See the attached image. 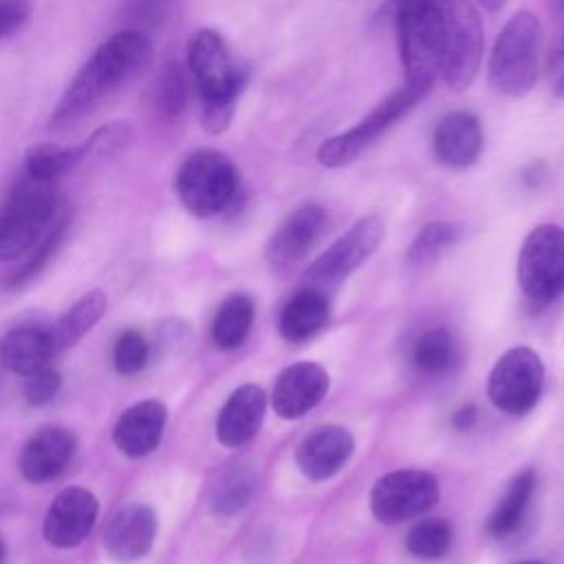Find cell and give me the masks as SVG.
<instances>
[{"label":"cell","mask_w":564,"mask_h":564,"mask_svg":"<svg viewBox=\"0 0 564 564\" xmlns=\"http://www.w3.org/2000/svg\"><path fill=\"white\" fill-rule=\"evenodd\" d=\"M460 236V227L456 223H447V220H436V223H427L410 242L408 247V264L412 269H421L427 267L430 262H434L447 247H452Z\"/></svg>","instance_id":"32"},{"label":"cell","mask_w":564,"mask_h":564,"mask_svg":"<svg viewBox=\"0 0 564 564\" xmlns=\"http://www.w3.org/2000/svg\"><path fill=\"white\" fill-rule=\"evenodd\" d=\"M267 412V394L256 383H245L236 388L216 419V438L225 447H238L251 441Z\"/></svg>","instance_id":"21"},{"label":"cell","mask_w":564,"mask_h":564,"mask_svg":"<svg viewBox=\"0 0 564 564\" xmlns=\"http://www.w3.org/2000/svg\"><path fill=\"white\" fill-rule=\"evenodd\" d=\"M328 315H330V308H328L326 295L319 289L308 286L295 293L282 306L278 328H280V335L291 344L306 341L326 326Z\"/></svg>","instance_id":"23"},{"label":"cell","mask_w":564,"mask_h":564,"mask_svg":"<svg viewBox=\"0 0 564 564\" xmlns=\"http://www.w3.org/2000/svg\"><path fill=\"white\" fill-rule=\"evenodd\" d=\"M560 55H564V42H562V51H560Z\"/></svg>","instance_id":"45"},{"label":"cell","mask_w":564,"mask_h":564,"mask_svg":"<svg viewBox=\"0 0 564 564\" xmlns=\"http://www.w3.org/2000/svg\"><path fill=\"white\" fill-rule=\"evenodd\" d=\"M352 434L335 423L313 427L295 449V463L300 471L311 480H328L352 456Z\"/></svg>","instance_id":"17"},{"label":"cell","mask_w":564,"mask_h":564,"mask_svg":"<svg viewBox=\"0 0 564 564\" xmlns=\"http://www.w3.org/2000/svg\"><path fill=\"white\" fill-rule=\"evenodd\" d=\"M425 93L403 86L377 104L364 119L352 128L328 137L317 148V159L326 167H344L352 163L364 150H368L386 130H390L405 112H410Z\"/></svg>","instance_id":"9"},{"label":"cell","mask_w":564,"mask_h":564,"mask_svg":"<svg viewBox=\"0 0 564 564\" xmlns=\"http://www.w3.org/2000/svg\"><path fill=\"white\" fill-rule=\"evenodd\" d=\"M68 227H70V212L68 209H59L55 220H53V225L48 227L44 238L31 249V256L24 260V264L20 269H15L7 278V286L9 289H20V286L29 284L48 264L53 253L59 249L62 240L66 238Z\"/></svg>","instance_id":"31"},{"label":"cell","mask_w":564,"mask_h":564,"mask_svg":"<svg viewBox=\"0 0 564 564\" xmlns=\"http://www.w3.org/2000/svg\"><path fill=\"white\" fill-rule=\"evenodd\" d=\"M31 0H0V40L20 31L31 18Z\"/></svg>","instance_id":"37"},{"label":"cell","mask_w":564,"mask_h":564,"mask_svg":"<svg viewBox=\"0 0 564 564\" xmlns=\"http://www.w3.org/2000/svg\"><path fill=\"white\" fill-rule=\"evenodd\" d=\"M90 159L86 139L73 145L59 143H37L24 154V174L42 181H57L66 172L75 170L79 163Z\"/></svg>","instance_id":"27"},{"label":"cell","mask_w":564,"mask_h":564,"mask_svg":"<svg viewBox=\"0 0 564 564\" xmlns=\"http://www.w3.org/2000/svg\"><path fill=\"white\" fill-rule=\"evenodd\" d=\"M326 212L315 203L293 209L267 242V262L275 271H286L315 247L326 229Z\"/></svg>","instance_id":"14"},{"label":"cell","mask_w":564,"mask_h":564,"mask_svg":"<svg viewBox=\"0 0 564 564\" xmlns=\"http://www.w3.org/2000/svg\"><path fill=\"white\" fill-rule=\"evenodd\" d=\"M458 359V344L454 335L443 326L421 333L412 346L414 366L427 375H447L456 368Z\"/></svg>","instance_id":"29"},{"label":"cell","mask_w":564,"mask_h":564,"mask_svg":"<svg viewBox=\"0 0 564 564\" xmlns=\"http://www.w3.org/2000/svg\"><path fill=\"white\" fill-rule=\"evenodd\" d=\"M540 22L531 11H518L498 33L487 62L491 88L507 97H524L538 79Z\"/></svg>","instance_id":"6"},{"label":"cell","mask_w":564,"mask_h":564,"mask_svg":"<svg viewBox=\"0 0 564 564\" xmlns=\"http://www.w3.org/2000/svg\"><path fill=\"white\" fill-rule=\"evenodd\" d=\"M258 489V469L247 463H234L225 467L209 489V507L216 516L229 518L240 513Z\"/></svg>","instance_id":"24"},{"label":"cell","mask_w":564,"mask_h":564,"mask_svg":"<svg viewBox=\"0 0 564 564\" xmlns=\"http://www.w3.org/2000/svg\"><path fill=\"white\" fill-rule=\"evenodd\" d=\"M148 359H150V348L145 337L139 330L128 328L117 337L112 348V364L119 375L123 377L139 375L148 366Z\"/></svg>","instance_id":"34"},{"label":"cell","mask_w":564,"mask_h":564,"mask_svg":"<svg viewBox=\"0 0 564 564\" xmlns=\"http://www.w3.org/2000/svg\"><path fill=\"white\" fill-rule=\"evenodd\" d=\"M57 212L55 181L24 174L0 203V260H15L31 251Z\"/></svg>","instance_id":"4"},{"label":"cell","mask_w":564,"mask_h":564,"mask_svg":"<svg viewBox=\"0 0 564 564\" xmlns=\"http://www.w3.org/2000/svg\"><path fill=\"white\" fill-rule=\"evenodd\" d=\"M0 564H4V542L0 538Z\"/></svg>","instance_id":"42"},{"label":"cell","mask_w":564,"mask_h":564,"mask_svg":"<svg viewBox=\"0 0 564 564\" xmlns=\"http://www.w3.org/2000/svg\"><path fill=\"white\" fill-rule=\"evenodd\" d=\"M533 487H535V471L531 467L518 471L511 478L505 496L500 498L498 507L494 509L487 522V531L494 538H507L520 529L529 509V500L533 496Z\"/></svg>","instance_id":"26"},{"label":"cell","mask_w":564,"mask_h":564,"mask_svg":"<svg viewBox=\"0 0 564 564\" xmlns=\"http://www.w3.org/2000/svg\"><path fill=\"white\" fill-rule=\"evenodd\" d=\"M253 324V302L245 293L229 295L212 322V341L220 350H234L245 344Z\"/></svg>","instance_id":"28"},{"label":"cell","mask_w":564,"mask_h":564,"mask_svg":"<svg viewBox=\"0 0 564 564\" xmlns=\"http://www.w3.org/2000/svg\"><path fill=\"white\" fill-rule=\"evenodd\" d=\"M106 304L108 300L104 291L95 289L84 293L70 308H66V313L51 326L57 355L75 346L101 319V315L106 313Z\"/></svg>","instance_id":"25"},{"label":"cell","mask_w":564,"mask_h":564,"mask_svg":"<svg viewBox=\"0 0 564 564\" xmlns=\"http://www.w3.org/2000/svg\"><path fill=\"white\" fill-rule=\"evenodd\" d=\"M482 9H487V11H498V9H502L505 7V2L507 0H476Z\"/></svg>","instance_id":"41"},{"label":"cell","mask_w":564,"mask_h":564,"mask_svg":"<svg viewBox=\"0 0 564 564\" xmlns=\"http://www.w3.org/2000/svg\"><path fill=\"white\" fill-rule=\"evenodd\" d=\"M57 357L51 326L18 324L0 337V364L22 377H29Z\"/></svg>","instance_id":"22"},{"label":"cell","mask_w":564,"mask_h":564,"mask_svg":"<svg viewBox=\"0 0 564 564\" xmlns=\"http://www.w3.org/2000/svg\"><path fill=\"white\" fill-rule=\"evenodd\" d=\"M518 286L535 304H549L564 293V229L540 225L529 231L518 253Z\"/></svg>","instance_id":"8"},{"label":"cell","mask_w":564,"mask_h":564,"mask_svg":"<svg viewBox=\"0 0 564 564\" xmlns=\"http://www.w3.org/2000/svg\"><path fill=\"white\" fill-rule=\"evenodd\" d=\"M478 419V410L474 403H467L463 408H458L454 414H452V425L456 430H469Z\"/></svg>","instance_id":"38"},{"label":"cell","mask_w":564,"mask_h":564,"mask_svg":"<svg viewBox=\"0 0 564 564\" xmlns=\"http://www.w3.org/2000/svg\"><path fill=\"white\" fill-rule=\"evenodd\" d=\"M189 99V84L178 62H167L152 86V106L165 121H174L183 115Z\"/></svg>","instance_id":"30"},{"label":"cell","mask_w":564,"mask_h":564,"mask_svg":"<svg viewBox=\"0 0 564 564\" xmlns=\"http://www.w3.org/2000/svg\"><path fill=\"white\" fill-rule=\"evenodd\" d=\"M441 20V75L460 93L471 86L482 59V22L469 0H436Z\"/></svg>","instance_id":"7"},{"label":"cell","mask_w":564,"mask_h":564,"mask_svg":"<svg viewBox=\"0 0 564 564\" xmlns=\"http://www.w3.org/2000/svg\"><path fill=\"white\" fill-rule=\"evenodd\" d=\"M518 564H542V562H535V560H527V562H518Z\"/></svg>","instance_id":"44"},{"label":"cell","mask_w":564,"mask_h":564,"mask_svg":"<svg viewBox=\"0 0 564 564\" xmlns=\"http://www.w3.org/2000/svg\"><path fill=\"white\" fill-rule=\"evenodd\" d=\"M482 126L469 110H454L445 115L432 137L434 156L447 167H467L478 161L482 152Z\"/></svg>","instance_id":"20"},{"label":"cell","mask_w":564,"mask_h":564,"mask_svg":"<svg viewBox=\"0 0 564 564\" xmlns=\"http://www.w3.org/2000/svg\"><path fill=\"white\" fill-rule=\"evenodd\" d=\"M77 449V438L70 430L66 427H42L20 449L18 467L20 474L33 482H51L55 480L73 460Z\"/></svg>","instance_id":"16"},{"label":"cell","mask_w":564,"mask_h":564,"mask_svg":"<svg viewBox=\"0 0 564 564\" xmlns=\"http://www.w3.org/2000/svg\"><path fill=\"white\" fill-rule=\"evenodd\" d=\"M99 502L86 487L62 489L46 509L42 533L48 544L57 549H73L82 544L95 527Z\"/></svg>","instance_id":"13"},{"label":"cell","mask_w":564,"mask_h":564,"mask_svg":"<svg viewBox=\"0 0 564 564\" xmlns=\"http://www.w3.org/2000/svg\"><path fill=\"white\" fill-rule=\"evenodd\" d=\"M544 364L531 346H513L498 357L489 372L487 394L507 414L529 412L542 392Z\"/></svg>","instance_id":"10"},{"label":"cell","mask_w":564,"mask_h":564,"mask_svg":"<svg viewBox=\"0 0 564 564\" xmlns=\"http://www.w3.org/2000/svg\"><path fill=\"white\" fill-rule=\"evenodd\" d=\"M187 68L200 97V126L209 134L229 128L247 73L234 62L225 37L216 29H198L187 44Z\"/></svg>","instance_id":"2"},{"label":"cell","mask_w":564,"mask_h":564,"mask_svg":"<svg viewBox=\"0 0 564 564\" xmlns=\"http://www.w3.org/2000/svg\"><path fill=\"white\" fill-rule=\"evenodd\" d=\"M132 141V128L121 121H112L108 126L97 128L88 139V152L90 156H104V154H115L119 150H126Z\"/></svg>","instance_id":"35"},{"label":"cell","mask_w":564,"mask_h":564,"mask_svg":"<svg viewBox=\"0 0 564 564\" xmlns=\"http://www.w3.org/2000/svg\"><path fill=\"white\" fill-rule=\"evenodd\" d=\"M62 386V377L57 370H53L51 366L33 372L26 377L24 381V399L29 405H46L48 401H53V397L59 392Z\"/></svg>","instance_id":"36"},{"label":"cell","mask_w":564,"mask_h":564,"mask_svg":"<svg viewBox=\"0 0 564 564\" xmlns=\"http://www.w3.org/2000/svg\"><path fill=\"white\" fill-rule=\"evenodd\" d=\"M165 421L167 408L159 399L139 401L119 416L112 430V441L121 454L143 458L159 447Z\"/></svg>","instance_id":"19"},{"label":"cell","mask_w":564,"mask_h":564,"mask_svg":"<svg viewBox=\"0 0 564 564\" xmlns=\"http://www.w3.org/2000/svg\"><path fill=\"white\" fill-rule=\"evenodd\" d=\"M156 538V516L148 505L134 502L121 507L104 531L106 553L121 564L145 557Z\"/></svg>","instance_id":"18"},{"label":"cell","mask_w":564,"mask_h":564,"mask_svg":"<svg viewBox=\"0 0 564 564\" xmlns=\"http://www.w3.org/2000/svg\"><path fill=\"white\" fill-rule=\"evenodd\" d=\"M152 40L123 29L104 40L75 73L51 112V128H66L128 86L152 59Z\"/></svg>","instance_id":"1"},{"label":"cell","mask_w":564,"mask_h":564,"mask_svg":"<svg viewBox=\"0 0 564 564\" xmlns=\"http://www.w3.org/2000/svg\"><path fill=\"white\" fill-rule=\"evenodd\" d=\"M452 540H454V531L449 522H445L443 518H425V520H419L408 531L405 546L410 555L419 560H438L449 551Z\"/></svg>","instance_id":"33"},{"label":"cell","mask_w":564,"mask_h":564,"mask_svg":"<svg viewBox=\"0 0 564 564\" xmlns=\"http://www.w3.org/2000/svg\"><path fill=\"white\" fill-rule=\"evenodd\" d=\"M438 502V480L425 469H397L377 478L370 511L381 524H399L423 516Z\"/></svg>","instance_id":"11"},{"label":"cell","mask_w":564,"mask_h":564,"mask_svg":"<svg viewBox=\"0 0 564 564\" xmlns=\"http://www.w3.org/2000/svg\"><path fill=\"white\" fill-rule=\"evenodd\" d=\"M386 234L379 216H364L350 229H346L306 271V282L313 289L337 284L361 267L381 245Z\"/></svg>","instance_id":"12"},{"label":"cell","mask_w":564,"mask_h":564,"mask_svg":"<svg viewBox=\"0 0 564 564\" xmlns=\"http://www.w3.org/2000/svg\"><path fill=\"white\" fill-rule=\"evenodd\" d=\"M555 4H557V7H560V11L564 13V0H555Z\"/></svg>","instance_id":"43"},{"label":"cell","mask_w":564,"mask_h":564,"mask_svg":"<svg viewBox=\"0 0 564 564\" xmlns=\"http://www.w3.org/2000/svg\"><path fill=\"white\" fill-rule=\"evenodd\" d=\"M328 392V372L315 361L286 366L273 383L271 405L282 419H300Z\"/></svg>","instance_id":"15"},{"label":"cell","mask_w":564,"mask_h":564,"mask_svg":"<svg viewBox=\"0 0 564 564\" xmlns=\"http://www.w3.org/2000/svg\"><path fill=\"white\" fill-rule=\"evenodd\" d=\"M553 95L564 99V55L557 57V64H555V70H553Z\"/></svg>","instance_id":"39"},{"label":"cell","mask_w":564,"mask_h":564,"mask_svg":"<svg viewBox=\"0 0 564 564\" xmlns=\"http://www.w3.org/2000/svg\"><path fill=\"white\" fill-rule=\"evenodd\" d=\"M542 176H544V163H542V161H533V163L524 170L522 181H524L527 185H538V183L542 181Z\"/></svg>","instance_id":"40"},{"label":"cell","mask_w":564,"mask_h":564,"mask_svg":"<svg viewBox=\"0 0 564 564\" xmlns=\"http://www.w3.org/2000/svg\"><path fill=\"white\" fill-rule=\"evenodd\" d=\"M390 18L397 31L405 86L427 90L441 73V20L436 0H392Z\"/></svg>","instance_id":"3"},{"label":"cell","mask_w":564,"mask_h":564,"mask_svg":"<svg viewBox=\"0 0 564 564\" xmlns=\"http://www.w3.org/2000/svg\"><path fill=\"white\" fill-rule=\"evenodd\" d=\"M174 189L181 205L198 216L212 218L227 212L240 194V176L234 161L214 148H200L185 156Z\"/></svg>","instance_id":"5"}]
</instances>
